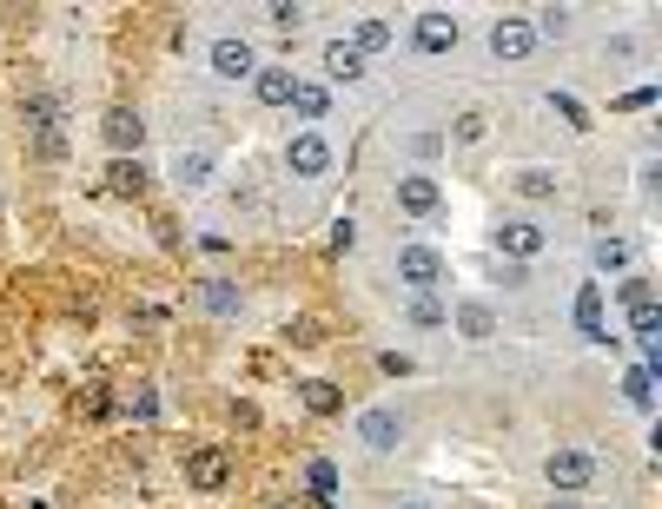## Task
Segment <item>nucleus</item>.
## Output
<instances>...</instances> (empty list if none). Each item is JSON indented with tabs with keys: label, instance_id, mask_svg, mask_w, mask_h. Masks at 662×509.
<instances>
[{
	"label": "nucleus",
	"instance_id": "obj_1",
	"mask_svg": "<svg viewBox=\"0 0 662 509\" xmlns=\"http://www.w3.org/2000/svg\"><path fill=\"white\" fill-rule=\"evenodd\" d=\"M544 477H550V490H557V497H577V490H590L597 457H590V450H577V444H570V450H550V457H544Z\"/></svg>",
	"mask_w": 662,
	"mask_h": 509
},
{
	"label": "nucleus",
	"instance_id": "obj_2",
	"mask_svg": "<svg viewBox=\"0 0 662 509\" xmlns=\"http://www.w3.org/2000/svg\"><path fill=\"white\" fill-rule=\"evenodd\" d=\"M99 139L113 146V159H139V146H146V119H139V106H113V113L99 119Z\"/></svg>",
	"mask_w": 662,
	"mask_h": 509
},
{
	"label": "nucleus",
	"instance_id": "obj_3",
	"mask_svg": "<svg viewBox=\"0 0 662 509\" xmlns=\"http://www.w3.org/2000/svg\"><path fill=\"white\" fill-rule=\"evenodd\" d=\"M186 484H192V490H225V484H232V450H225V444H199V450L186 457Z\"/></svg>",
	"mask_w": 662,
	"mask_h": 509
},
{
	"label": "nucleus",
	"instance_id": "obj_4",
	"mask_svg": "<svg viewBox=\"0 0 662 509\" xmlns=\"http://www.w3.org/2000/svg\"><path fill=\"white\" fill-rule=\"evenodd\" d=\"M285 166H292L298 179H318V172H332V139H325V132H292V146H285Z\"/></svg>",
	"mask_w": 662,
	"mask_h": 509
},
{
	"label": "nucleus",
	"instance_id": "obj_5",
	"mask_svg": "<svg viewBox=\"0 0 662 509\" xmlns=\"http://www.w3.org/2000/svg\"><path fill=\"white\" fill-rule=\"evenodd\" d=\"M544 245H550V238H544V225H537V219H504V225H497V252H504L511 265L537 258Z\"/></svg>",
	"mask_w": 662,
	"mask_h": 509
},
{
	"label": "nucleus",
	"instance_id": "obj_6",
	"mask_svg": "<svg viewBox=\"0 0 662 509\" xmlns=\"http://www.w3.org/2000/svg\"><path fill=\"white\" fill-rule=\"evenodd\" d=\"M212 73H219V79H252V73H259V53H252L239 33H225V40H212Z\"/></svg>",
	"mask_w": 662,
	"mask_h": 509
},
{
	"label": "nucleus",
	"instance_id": "obj_7",
	"mask_svg": "<svg viewBox=\"0 0 662 509\" xmlns=\"http://www.w3.org/2000/svg\"><path fill=\"white\" fill-rule=\"evenodd\" d=\"M398 278L418 285V291H431V285L444 278V258H438L431 245H404V252H398Z\"/></svg>",
	"mask_w": 662,
	"mask_h": 509
},
{
	"label": "nucleus",
	"instance_id": "obj_8",
	"mask_svg": "<svg viewBox=\"0 0 662 509\" xmlns=\"http://www.w3.org/2000/svg\"><path fill=\"white\" fill-rule=\"evenodd\" d=\"M398 437H404L398 411H365V417H358V444H365V450L385 457V450H398Z\"/></svg>",
	"mask_w": 662,
	"mask_h": 509
},
{
	"label": "nucleus",
	"instance_id": "obj_9",
	"mask_svg": "<svg viewBox=\"0 0 662 509\" xmlns=\"http://www.w3.org/2000/svg\"><path fill=\"white\" fill-rule=\"evenodd\" d=\"M418 46H424V53H451V46H458V20H451L444 7L418 13Z\"/></svg>",
	"mask_w": 662,
	"mask_h": 509
},
{
	"label": "nucleus",
	"instance_id": "obj_10",
	"mask_svg": "<svg viewBox=\"0 0 662 509\" xmlns=\"http://www.w3.org/2000/svg\"><path fill=\"white\" fill-rule=\"evenodd\" d=\"M530 46H537L530 20H497V26H491V53H497V60H524Z\"/></svg>",
	"mask_w": 662,
	"mask_h": 509
},
{
	"label": "nucleus",
	"instance_id": "obj_11",
	"mask_svg": "<svg viewBox=\"0 0 662 509\" xmlns=\"http://www.w3.org/2000/svg\"><path fill=\"white\" fill-rule=\"evenodd\" d=\"M20 126H27L33 139L60 132V99H53V93H27V99H20Z\"/></svg>",
	"mask_w": 662,
	"mask_h": 509
},
{
	"label": "nucleus",
	"instance_id": "obj_12",
	"mask_svg": "<svg viewBox=\"0 0 662 509\" xmlns=\"http://www.w3.org/2000/svg\"><path fill=\"white\" fill-rule=\"evenodd\" d=\"M292 86H298L292 66H259V73H252V93H259L265 106H292Z\"/></svg>",
	"mask_w": 662,
	"mask_h": 509
},
{
	"label": "nucleus",
	"instance_id": "obj_13",
	"mask_svg": "<svg viewBox=\"0 0 662 509\" xmlns=\"http://www.w3.org/2000/svg\"><path fill=\"white\" fill-rule=\"evenodd\" d=\"M438 179H424V172H411V179H398V205L411 212V219H424V212H438Z\"/></svg>",
	"mask_w": 662,
	"mask_h": 509
},
{
	"label": "nucleus",
	"instance_id": "obj_14",
	"mask_svg": "<svg viewBox=\"0 0 662 509\" xmlns=\"http://www.w3.org/2000/svg\"><path fill=\"white\" fill-rule=\"evenodd\" d=\"M577 331H584L590 344H610V331H603V291H597V285L577 291Z\"/></svg>",
	"mask_w": 662,
	"mask_h": 509
},
{
	"label": "nucleus",
	"instance_id": "obj_15",
	"mask_svg": "<svg viewBox=\"0 0 662 509\" xmlns=\"http://www.w3.org/2000/svg\"><path fill=\"white\" fill-rule=\"evenodd\" d=\"M146 179H153V172H146L139 159H113V166H106V192H119V199H139Z\"/></svg>",
	"mask_w": 662,
	"mask_h": 509
},
{
	"label": "nucleus",
	"instance_id": "obj_16",
	"mask_svg": "<svg viewBox=\"0 0 662 509\" xmlns=\"http://www.w3.org/2000/svg\"><path fill=\"white\" fill-rule=\"evenodd\" d=\"M325 73H332V79H365V53H358L351 40H332V46H325Z\"/></svg>",
	"mask_w": 662,
	"mask_h": 509
},
{
	"label": "nucleus",
	"instance_id": "obj_17",
	"mask_svg": "<svg viewBox=\"0 0 662 509\" xmlns=\"http://www.w3.org/2000/svg\"><path fill=\"white\" fill-rule=\"evenodd\" d=\"M292 113H298V119H325V113H332V93H325L318 79H298V86H292Z\"/></svg>",
	"mask_w": 662,
	"mask_h": 509
},
{
	"label": "nucleus",
	"instance_id": "obj_18",
	"mask_svg": "<svg viewBox=\"0 0 662 509\" xmlns=\"http://www.w3.org/2000/svg\"><path fill=\"white\" fill-rule=\"evenodd\" d=\"M298 391H305V411H312V417H338V411H345L338 384H325V378H312V384H298Z\"/></svg>",
	"mask_w": 662,
	"mask_h": 509
},
{
	"label": "nucleus",
	"instance_id": "obj_19",
	"mask_svg": "<svg viewBox=\"0 0 662 509\" xmlns=\"http://www.w3.org/2000/svg\"><path fill=\"white\" fill-rule=\"evenodd\" d=\"M351 46H358V53H385V46H391V20L365 13V20H358V33H351Z\"/></svg>",
	"mask_w": 662,
	"mask_h": 509
},
{
	"label": "nucleus",
	"instance_id": "obj_20",
	"mask_svg": "<svg viewBox=\"0 0 662 509\" xmlns=\"http://www.w3.org/2000/svg\"><path fill=\"white\" fill-rule=\"evenodd\" d=\"M172 179H179L186 192H199V185L212 179V159H206V152H179V166H172Z\"/></svg>",
	"mask_w": 662,
	"mask_h": 509
},
{
	"label": "nucleus",
	"instance_id": "obj_21",
	"mask_svg": "<svg viewBox=\"0 0 662 509\" xmlns=\"http://www.w3.org/2000/svg\"><path fill=\"white\" fill-rule=\"evenodd\" d=\"M590 258H597V272H630V245L623 238H597Z\"/></svg>",
	"mask_w": 662,
	"mask_h": 509
},
{
	"label": "nucleus",
	"instance_id": "obj_22",
	"mask_svg": "<svg viewBox=\"0 0 662 509\" xmlns=\"http://www.w3.org/2000/svg\"><path fill=\"white\" fill-rule=\"evenodd\" d=\"M623 397H630V404H637V411H656V378H650V371H643V364H637V371H630V378H623Z\"/></svg>",
	"mask_w": 662,
	"mask_h": 509
},
{
	"label": "nucleus",
	"instance_id": "obj_23",
	"mask_svg": "<svg viewBox=\"0 0 662 509\" xmlns=\"http://www.w3.org/2000/svg\"><path fill=\"white\" fill-rule=\"evenodd\" d=\"M199 298H206V311H219V318H232V311H239V291H232L225 278H206V291H199Z\"/></svg>",
	"mask_w": 662,
	"mask_h": 509
},
{
	"label": "nucleus",
	"instance_id": "obj_24",
	"mask_svg": "<svg viewBox=\"0 0 662 509\" xmlns=\"http://www.w3.org/2000/svg\"><path fill=\"white\" fill-rule=\"evenodd\" d=\"M630 325H637V344H656V331H662V305L650 298V305H637L630 311Z\"/></svg>",
	"mask_w": 662,
	"mask_h": 509
},
{
	"label": "nucleus",
	"instance_id": "obj_25",
	"mask_svg": "<svg viewBox=\"0 0 662 509\" xmlns=\"http://www.w3.org/2000/svg\"><path fill=\"white\" fill-rule=\"evenodd\" d=\"M458 325H464V338H491V331H497V318H491L484 305H464V311H458Z\"/></svg>",
	"mask_w": 662,
	"mask_h": 509
},
{
	"label": "nucleus",
	"instance_id": "obj_26",
	"mask_svg": "<svg viewBox=\"0 0 662 509\" xmlns=\"http://www.w3.org/2000/svg\"><path fill=\"white\" fill-rule=\"evenodd\" d=\"M550 106H557L577 132H590V113H584V99H577V93H550Z\"/></svg>",
	"mask_w": 662,
	"mask_h": 509
},
{
	"label": "nucleus",
	"instance_id": "obj_27",
	"mask_svg": "<svg viewBox=\"0 0 662 509\" xmlns=\"http://www.w3.org/2000/svg\"><path fill=\"white\" fill-rule=\"evenodd\" d=\"M517 192H524V199H550L557 179H550V172H517Z\"/></svg>",
	"mask_w": 662,
	"mask_h": 509
},
{
	"label": "nucleus",
	"instance_id": "obj_28",
	"mask_svg": "<svg viewBox=\"0 0 662 509\" xmlns=\"http://www.w3.org/2000/svg\"><path fill=\"white\" fill-rule=\"evenodd\" d=\"M265 20H272L279 33H292V26L305 20V7H292V0H279V7H265Z\"/></svg>",
	"mask_w": 662,
	"mask_h": 509
},
{
	"label": "nucleus",
	"instance_id": "obj_29",
	"mask_svg": "<svg viewBox=\"0 0 662 509\" xmlns=\"http://www.w3.org/2000/svg\"><path fill=\"white\" fill-rule=\"evenodd\" d=\"M650 298H656V291H650V278H643V272H630V278H623V305L637 311V305H650Z\"/></svg>",
	"mask_w": 662,
	"mask_h": 509
},
{
	"label": "nucleus",
	"instance_id": "obj_30",
	"mask_svg": "<svg viewBox=\"0 0 662 509\" xmlns=\"http://www.w3.org/2000/svg\"><path fill=\"white\" fill-rule=\"evenodd\" d=\"M411 318H418V325H444V305H438L431 291H418V298H411Z\"/></svg>",
	"mask_w": 662,
	"mask_h": 509
},
{
	"label": "nucleus",
	"instance_id": "obj_31",
	"mask_svg": "<svg viewBox=\"0 0 662 509\" xmlns=\"http://www.w3.org/2000/svg\"><path fill=\"white\" fill-rule=\"evenodd\" d=\"M564 26H570V7H544V13H537V26H530V33H564Z\"/></svg>",
	"mask_w": 662,
	"mask_h": 509
},
{
	"label": "nucleus",
	"instance_id": "obj_32",
	"mask_svg": "<svg viewBox=\"0 0 662 509\" xmlns=\"http://www.w3.org/2000/svg\"><path fill=\"white\" fill-rule=\"evenodd\" d=\"M617 106H623V113H643V106H656V86H630Z\"/></svg>",
	"mask_w": 662,
	"mask_h": 509
},
{
	"label": "nucleus",
	"instance_id": "obj_33",
	"mask_svg": "<svg viewBox=\"0 0 662 509\" xmlns=\"http://www.w3.org/2000/svg\"><path fill=\"white\" fill-rule=\"evenodd\" d=\"M458 139L477 146V139H484V113H464V119H458Z\"/></svg>",
	"mask_w": 662,
	"mask_h": 509
},
{
	"label": "nucleus",
	"instance_id": "obj_34",
	"mask_svg": "<svg viewBox=\"0 0 662 509\" xmlns=\"http://www.w3.org/2000/svg\"><path fill=\"white\" fill-rule=\"evenodd\" d=\"M133 417L153 424V417H159V397H153V391H133Z\"/></svg>",
	"mask_w": 662,
	"mask_h": 509
},
{
	"label": "nucleus",
	"instance_id": "obj_35",
	"mask_svg": "<svg viewBox=\"0 0 662 509\" xmlns=\"http://www.w3.org/2000/svg\"><path fill=\"white\" fill-rule=\"evenodd\" d=\"M312 490L332 497V490H338V470H332V464H312Z\"/></svg>",
	"mask_w": 662,
	"mask_h": 509
},
{
	"label": "nucleus",
	"instance_id": "obj_36",
	"mask_svg": "<svg viewBox=\"0 0 662 509\" xmlns=\"http://www.w3.org/2000/svg\"><path fill=\"white\" fill-rule=\"evenodd\" d=\"M285 338H292V344H318V325H312V318H298V325H285Z\"/></svg>",
	"mask_w": 662,
	"mask_h": 509
},
{
	"label": "nucleus",
	"instance_id": "obj_37",
	"mask_svg": "<svg viewBox=\"0 0 662 509\" xmlns=\"http://www.w3.org/2000/svg\"><path fill=\"white\" fill-rule=\"evenodd\" d=\"M378 371H385V378H404V371H411V358H404V351H385V358H378Z\"/></svg>",
	"mask_w": 662,
	"mask_h": 509
},
{
	"label": "nucleus",
	"instance_id": "obj_38",
	"mask_svg": "<svg viewBox=\"0 0 662 509\" xmlns=\"http://www.w3.org/2000/svg\"><path fill=\"white\" fill-rule=\"evenodd\" d=\"M40 159H66V132H46V139H40Z\"/></svg>",
	"mask_w": 662,
	"mask_h": 509
},
{
	"label": "nucleus",
	"instance_id": "obj_39",
	"mask_svg": "<svg viewBox=\"0 0 662 509\" xmlns=\"http://www.w3.org/2000/svg\"><path fill=\"white\" fill-rule=\"evenodd\" d=\"M351 238H358V225H351V219H332V245H338V252H345V245H351Z\"/></svg>",
	"mask_w": 662,
	"mask_h": 509
},
{
	"label": "nucleus",
	"instance_id": "obj_40",
	"mask_svg": "<svg viewBox=\"0 0 662 509\" xmlns=\"http://www.w3.org/2000/svg\"><path fill=\"white\" fill-rule=\"evenodd\" d=\"M265 509H298V503H292V497H272V503H265Z\"/></svg>",
	"mask_w": 662,
	"mask_h": 509
},
{
	"label": "nucleus",
	"instance_id": "obj_41",
	"mask_svg": "<svg viewBox=\"0 0 662 509\" xmlns=\"http://www.w3.org/2000/svg\"><path fill=\"white\" fill-rule=\"evenodd\" d=\"M550 509H577V497H557V503H550Z\"/></svg>",
	"mask_w": 662,
	"mask_h": 509
},
{
	"label": "nucleus",
	"instance_id": "obj_42",
	"mask_svg": "<svg viewBox=\"0 0 662 509\" xmlns=\"http://www.w3.org/2000/svg\"><path fill=\"white\" fill-rule=\"evenodd\" d=\"M404 509H431V503H404Z\"/></svg>",
	"mask_w": 662,
	"mask_h": 509
}]
</instances>
